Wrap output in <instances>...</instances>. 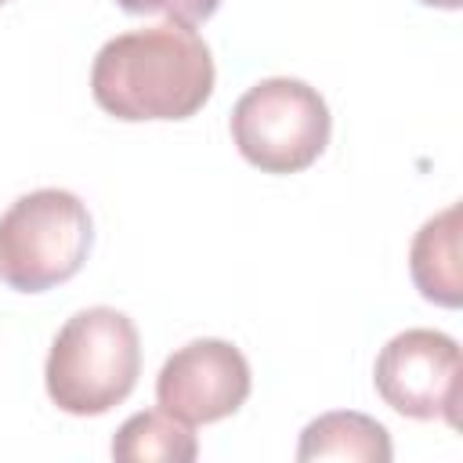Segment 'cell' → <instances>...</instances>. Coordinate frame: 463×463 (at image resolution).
I'll use <instances>...</instances> for the list:
<instances>
[{
	"label": "cell",
	"mask_w": 463,
	"mask_h": 463,
	"mask_svg": "<svg viewBox=\"0 0 463 463\" xmlns=\"http://www.w3.org/2000/svg\"><path fill=\"white\" fill-rule=\"evenodd\" d=\"M90 94L109 116L127 123L188 119L213 94L210 47L181 22L119 33L94 58Z\"/></svg>",
	"instance_id": "1"
},
{
	"label": "cell",
	"mask_w": 463,
	"mask_h": 463,
	"mask_svg": "<svg viewBox=\"0 0 463 463\" xmlns=\"http://www.w3.org/2000/svg\"><path fill=\"white\" fill-rule=\"evenodd\" d=\"M141 373L137 326L116 307H83L54 336L43 380L51 402L69 416H101L119 405Z\"/></svg>",
	"instance_id": "2"
},
{
	"label": "cell",
	"mask_w": 463,
	"mask_h": 463,
	"mask_svg": "<svg viewBox=\"0 0 463 463\" xmlns=\"http://www.w3.org/2000/svg\"><path fill=\"white\" fill-rule=\"evenodd\" d=\"M94 242L80 195L36 188L0 213V279L18 293H40L72 279Z\"/></svg>",
	"instance_id": "3"
},
{
	"label": "cell",
	"mask_w": 463,
	"mask_h": 463,
	"mask_svg": "<svg viewBox=\"0 0 463 463\" xmlns=\"http://www.w3.org/2000/svg\"><path fill=\"white\" fill-rule=\"evenodd\" d=\"M329 127L322 94L293 76L253 83L232 109V137L242 159L264 174L307 170L329 145Z\"/></svg>",
	"instance_id": "4"
},
{
	"label": "cell",
	"mask_w": 463,
	"mask_h": 463,
	"mask_svg": "<svg viewBox=\"0 0 463 463\" xmlns=\"http://www.w3.org/2000/svg\"><path fill=\"white\" fill-rule=\"evenodd\" d=\"M380 398L412 420L459 423V344L441 329H405L383 344L373 369Z\"/></svg>",
	"instance_id": "5"
},
{
	"label": "cell",
	"mask_w": 463,
	"mask_h": 463,
	"mask_svg": "<svg viewBox=\"0 0 463 463\" xmlns=\"http://www.w3.org/2000/svg\"><path fill=\"white\" fill-rule=\"evenodd\" d=\"M250 398V362L228 340H192L177 347L159 376L156 402L184 423H213L232 416Z\"/></svg>",
	"instance_id": "6"
},
{
	"label": "cell",
	"mask_w": 463,
	"mask_h": 463,
	"mask_svg": "<svg viewBox=\"0 0 463 463\" xmlns=\"http://www.w3.org/2000/svg\"><path fill=\"white\" fill-rule=\"evenodd\" d=\"M409 271L416 289L441 307H459L463 268H459V203L445 206L416 232L409 246Z\"/></svg>",
	"instance_id": "7"
},
{
	"label": "cell",
	"mask_w": 463,
	"mask_h": 463,
	"mask_svg": "<svg viewBox=\"0 0 463 463\" xmlns=\"http://www.w3.org/2000/svg\"><path fill=\"white\" fill-rule=\"evenodd\" d=\"M394 456L391 434L365 412H326L300 430L297 459H358V463H387Z\"/></svg>",
	"instance_id": "8"
},
{
	"label": "cell",
	"mask_w": 463,
	"mask_h": 463,
	"mask_svg": "<svg viewBox=\"0 0 463 463\" xmlns=\"http://www.w3.org/2000/svg\"><path fill=\"white\" fill-rule=\"evenodd\" d=\"M195 452L192 427L166 409L134 412L112 438V456L119 463H192Z\"/></svg>",
	"instance_id": "9"
},
{
	"label": "cell",
	"mask_w": 463,
	"mask_h": 463,
	"mask_svg": "<svg viewBox=\"0 0 463 463\" xmlns=\"http://www.w3.org/2000/svg\"><path fill=\"white\" fill-rule=\"evenodd\" d=\"M116 4L130 14H166L170 22H181V25L206 22L221 7V0H116Z\"/></svg>",
	"instance_id": "10"
},
{
	"label": "cell",
	"mask_w": 463,
	"mask_h": 463,
	"mask_svg": "<svg viewBox=\"0 0 463 463\" xmlns=\"http://www.w3.org/2000/svg\"><path fill=\"white\" fill-rule=\"evenodd\" d=\"M420 4H427V7H445V11H456L463 0H420Z\"/></svg>",
	"instance_id": "11"
},
{
	"label": "cell",
	"mask_w": 463,
	"mask_h": 463,
	"mask_svg": "<svg viewBox=\"0 0 463 463\" xmlns=\"http://www.w3.org/2000/svg\"><path fill=\"white\" fill-rule=\"evenodd\" d=\"M0 4H4V0H0Z\"/></svg>",
	"instance_id": "12"
}]
</instances>
